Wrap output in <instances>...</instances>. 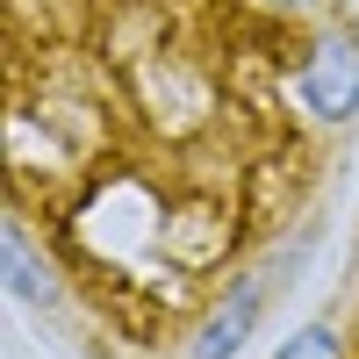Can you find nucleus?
<instances>
[{"label": "nucleus", "instance_id": "20e7f679", "mask_svg": "<svg viewBox=\"0 0 359 359\" xmlns=\"http://www.w3.org/2000/svg\"><path fill=\"white\" fill-rule=\"evenodd\" d=\"M280 359H338V331L331 323H309V331H294L280 345Z\"/></svg>", "mask_w": 359, "mask_h": 359}, {"label": "nucleus", "instance_id": "7ed1b4c3", "mask_svg": "<svg viewBox=\"0 0 359 359\" xmlns=\"http://www.w3.org/2000/svg\"><path fill=\"white\" fill-rule=\"evenodd\" d=\"M0 252H8V287H15V302H57V280H50V266L29 252V230H22V223L0 230Z\"/></svg>", "mask_w": 359, "mask_h": 359}, {"label": "nucleus", "instance_id": "39448f33", "mask_svg": "<svg viewBox=\"0 0 359 359\" xmlns=\"http://www.w3.org/2000/svg\"><path fill=\"white\" fill-rule=\"evenodd\" d=\"M280 8H309V0H280Z\"/></svg>", "mask_w": 359, "mask_h": 359}, {"label": "nucleus", "instance_id": "f03ea898", "mask_svg": "<svg viewBox=\"0 0 359 359\" xmlns=\"http://www.w3.org/2000/svg\"><path fill=\"white\" fill-rule=\"evenodd\" d=\"M252 323H259V280H245V287H230V302L201 323V345H194V359H230L237 345L252 338Z\"/></svg>", "mask_w": 359, "mask_h": 359}, {"label": "nucleus", "instance_id": "f257e3e1", "mask_svg": "<svg viewBox=\"0 0 359 359\" xmlns=\"http://www.w3.org/2000/svg\"><path fill=\"white\" fill-rule=\"evenodd\" d=\"M302 101L323 123H345L359 108V36H338L331 29V36L302 57Z\"/></svg>", "mask_w": 359, "mask_h": 359}]
</instances>
